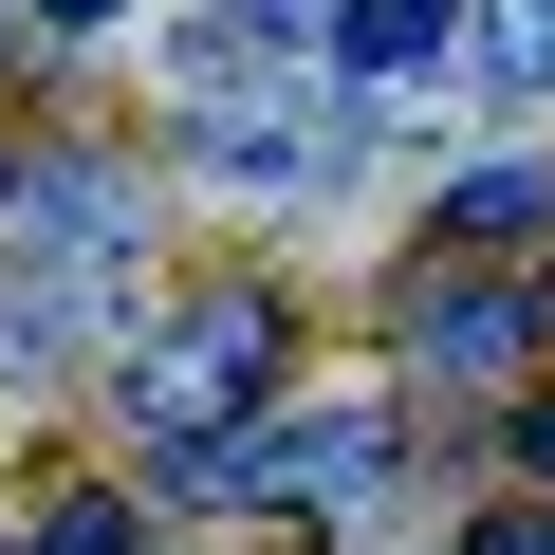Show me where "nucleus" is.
<instances>
[{
  "mask_svg": "<svg viewBox=\"0 0 555 555\" xmlns=\"http://www.w3.org/2000/svg\"><path fill=\"white\" fill-rule=\"evenodd\" d=\"M278 352H297V334H278V297H204V315H167V334L112 371V408H130L149 444H222V426L278 389Z\"/></svg>",
  "mask_w": 555,
  "mask_h": 555,
  "instance_id": "obj_1",
  "label": "nucleus"
},
{
  "mask_svg": "<svg viewBox=\"0 0 555 555\" xmlns=\"http://www.w3.org/2000/svg\"><path fill=\"white\" fill-rule=\"evenodd\" d=\"M389 463V426L352 408V426H222V444H185V481L204 500H352Z\"/></svg>",
  "mask_w": 555,
  "mask_h": 555,
  "instance_id": "obj_2",
  "label": "nucleus"
},
{
  "mask_svg": "<svg viewBox=\"0 0 555 555\" xmlns=\"http://www.w3.org/2000/svg\"><path fill=\"white\" fill-rule=\"evenodd\" d=\"M20 241L56 259V278H130V241H149V204H130V167H20Z\"/></svg>",
  "mask_w": 555,
  "mask_h": 555,
  "instance_id": "obj_3",
  "label": "nucleus"
},
{
  "mask_svg": "<svg viewBox=\"0 0 555 555\" xmlns=\"http://www.w3.org/2000/svg\"><path fill=\"white\" fill-rule=\"evenodd\" d=\"M408 352L463 371V389H500V371L537 352V297H500V278H408Z\"/></svg>",
  "mask_w": 555,
  "mask_h": 555,
  "instance_id": "obj_4",
  "label": "nucleus"
},
{
  "mask_svg": "<svg viewBox=\"0 0 555 555\" xmlns=\"http://www.w3.org/2000/svg\"><path fill=\"white\" fill-rule=\"evenodd\" d=\"M463 56V0H334V75L352 93H426Z\"/></svg>",
  "mask_w": 555,
  "mask_h": 555,
  "instance_id": "obj_5",
  "label": "nucleus"
},
{
  "mask_svg": "<svg viewBox=\"0 0 555 555\" xmlns=\"http://www.w3.org/2000/svg\"><path fill=\"white\" fill-rule=\"evenodd\" d=\"M185 149H204V185H315V130H297V112H278V93L241 112L222 75H204V112H185Z\"/></svg>",
  "mask_w": 555,
  "mask_h": 555,
  "instance_id": "obj_6",
  "label": "nucleus"
},
{
  "mask_svg": "<svg viewBox=\"0 0 555 555\" xmlns=\"http://www.w3.org/2000/svg\"><path fill=\"white\" fill-rule=\"evenodd\" d=\"M555 222V167H481V185H444V241H537Z\"/></svg>",
  "mask_w": 555,
  "mask_h": 555,
  "instance_id": "obj_7",
  "label": "nucleus"
},
{
  "mask_svg": "<svg viewBox=\"0 0 555 555\" xmlns=\"http://www.w3.org/2000/svg\"><path fill=\"white\" fill-rule=\"evenodd\" d=\"M481 75L500 93H555V0H500V20H481Z\"/></svg>",
  "mask_w": 555,
  "mask_h": 555,
  "instance_id": "obj_8",
  "label": "nucleus"
},
{
  "mask_svg": "<svg viewBox=\"0 0 555 555\" xmlns=\"http://www.w3.org/2000/svg\"><path fill=\"white\" fill-rule=\"evenodd\" d=\"M20 555H130V500H56V518H38Z\"/></svg>",
  "mask_w": 555,
  "mask_h": 555,
  "instance_id": "obj_9",
  "label": "nucleus"
},
{
  "mask_svg": "<svg viewBox=\"0 0 555 555\" xmlns=\"http://www.w3.org/2000/svg\"><path fill=\"white\" fill-rule=\"evenodd\" d=\"M463 555H555V518H481V537H463Z\"/></svg>",
  "mask_w": 555,
  "mask_h": 555,
  "instance_id": "obj_10",
  "label": "nucleus"
},
{
  "mask_svg": "<svg viewBox=\"0 0 555 555\" xmlns=\"http://www.w3.org/2000/svg\"><path fill=\"white\" fill-rule=\"evenodd\" d=\"M38 20H75V38H93V20H130V0H38Z\"/></svg>",
  "mask_w": 555,
  "mask_h": 555,
  "instance_id": "obj_11",
  "label": "nucleus"
},
{
  "mask_svg": "<svg viewBox=\"0 0 555 555\" xmlns=\"http://www.w3.org/2000/svg\"><path fill=\"white\" fill-rule=\"evenodd\" d=\"M537 463H555V408H537Z\"/></svg>",
  "mask_w": 555,
  "mask_h": 555,
  "instance_id": "obj_12",
  "label": "nucleus"
},
{
  "mask_svg": "<svg viewBox=\"0 0 555 555\" xmlns=\"http://www.w3.org/2000/svg\"><path fill=\"white\" fill-rule=\"evenodd\" d=\"M0 204H20V167H0Z\"/></svg>",
  "mask_w": 555,
  "mask_h": 555,
  "instance_id": "obj_13",
  "label": "nucleus"
}]
</instances>
